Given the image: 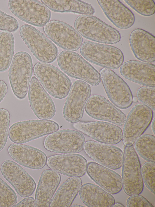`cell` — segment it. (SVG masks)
Instances as JSON below:
<instances>
[{
	"label": "cell",
	"mask_w": 155,
	"mask_h": 207,
	"mask_svg": "<svg viewBox=\"0 0 155 207\" xmlns=\"http://www.w3.org/2000/svg\"><path fill=\"white\" fill-rule=\"evenodd\" d=\"M74 26L81 36L93 41L114 44L121 39L120 34L117 30L92 15H80L75 20Z\"/></svg>",
	"instance_id": "1"
},
{
	"label": "cell",
	"mask_w": 155,
	"mask_h": 207,
	"mask_svg": "<svg viewBox=\"0 0 155 207\" xmlns=\"http://www.w3.org/2000/svg\"><path fill=\"white\" fill-rule=\"evenodd\" d=\"M34 73L45 90L53 97L61 99L66 97L71 89L70 79L57 67L40 62L33 67Z\"/></svg>",
	"instance_id": "2"
},
{
	"label": "cell",
	"mask_w": 155,
	"mask_h": 207,
	"mask_svg": "<svg viewBox=\"0 0 155 207\" xmlns=\"http://www.w3.org/2000/svg\"><path fill=\"white\" fill-rule=\"evenodd\" d=\"M58 65L65 73L92 86L101 81L100 73L81 56L74 51L64 50L58 56Z\"/></svg>",
	"instance_id": "3"
},
{
	"label": "cell",
	"mask_w": 155,
	"mask_h": 207,
	"mask_svg": "<svg viewBox=\"0 0 155 207\" xmlns=\"http://www.w3.org/2000/svg\"><path fill=\"white\" fill-rule=\"evenodd\" d=\"M32 58L24 51L14 55L9 70V83L13 92L18 99H24L27 95L33 73Z\"/></svg>",
	"instance_id": "4"
},
{
	"label": "cell",
	"mask_w": 155,
	"mask_h": 207,
	"mask_svg": "<svg viewBox=\"0 0 155 207\" xmlns=\"http://www.w3.org/2000/svg\"><path fill=\"white\" fill-rule=\"evenodd\" d=\"M80 51L82 56L87 61L103 68L117 69L124 61L122 51L109 45L86 41L82 44Z\"/></svg>",
	"instance_id": "5"
},
{
	"label": "cell",
	"mask_w": 155,
	"mask_h": 207,
	"mask_svg": "<svg viewBox=\"0 0 155 207\" xmlns=\"http://www.w3.org/2000/svg\"><path fill=\"white\" fill-rule=\"evenodd\" d=\"M19 34L33 55L40 62L50 63L57 59L58 54L57 46L36 28L23 25L20 28Z\"/></svg>",
	"instance_id": "6"
},
{
	"label": "cell",
	"mask_w": 155,
	"mask_h": 207,
	"mask_svg": "<svg viewBox=\"0 0 155 207\" xmlns=\"http://www.w3.org/2000/svg\"><path fill=\"white\" fill-rule=\"evenodd\" d=\"M57 123L52 120H32L16 122L10 127L8 137L16 144H22L48 135L59 129Z\"/></svg>",
	"instance_id": "7"
},
{
	"label": "cell",
	"mask_w": 155,
	"mask_h": 207,
	"mask_svg": "<svg viewBox=\"0 0 155 207\" xmlns=\"http://www.w3.org/2000/svg\"><path fill=\"white\" fill-rule=\"evenodd\" d=\"M153 117V110L144 104H137L131 109L126 117L122 131V141L125 146L134 144L148 127Z\"/></svg>",
	"instance_id": "8"
},
{
	"label": "cell",
	"mask_w": 155,
	"mask_h": 207,
	"mask_svg": "<svg viewBox=\"0 0 155 207\" xmlns=\"http://www.w3.org/2000/svg\"><path fill=\"white\" fill-rule=\"evenodd\" d=\"M85 140L83 134L73 129H64L50 134L43 141L45 148L61 154H77L83 150Z\"/></svg>",
	"instance_id": "9"
},
{
	"label": "cell",
	"mask_w": 155,
	"mask_h": 207,
	"mask_svg": "<svg viewBox=\"0 0 155 207\" xmlns=\"http://www.w3.org/2000/svg\"><path fill=\"white\" fill-rule=\"evenodd\" d=\"M101 80L110 100L121 109L129 107L133 102V96L124 80L111 69L103 68L100 71Z\"/></svg>",
	"instance_id": "10"
},
{
	"label": "cell",
	"mask_w": 155,
	"mask_h": 207,
	"mask_svg": "<svg viewBox=\"0 0 155 207\" xmlns=\"http://www.w3.org/2000/svg\"><path fill=\"white\" fill-rule=\"evenodd\" d=\"M124 155L121 178L124 190L130 196L140 194L143 190V183L141 164L134 146H125Z\"/></svg>",
	"instance_id": "11"
},
{
	"label": "cell",
	"mask_w": 155,
	"mask_h": 207,
	"mask_svg": "<svg viewBox=\"0 0 155 207\" xmlns=\"http://www.w3.org/2000/svg\"><path fill=\"white\" fill-rule=\"evenodd\" d=\"M8 5L14 15L34 26H44L51 18L50 10L38 0H10Z\"/></svg>",
	"instance_id": "12"
},
{
	"label": "cell",
	"mask_w": 155,
	"mask_h": 207,
	"mask_svg": "<svg viewBox=\"0 0 155 207\" xmlns=\"http://www.w3.org/2000/svg\"><path fill=\"white\" fill-rule=\"evenodd\" d=\"M91 92V87L86 82L80 80L73 82L63 110V117L66 121L73 124L81 121Z\"/></svg>",
	"instance_id": "13"
},
{
	"label": "cell",
	"mask_w": 155,
	"mask_h": 207,
	"mask_svg": "<svg viewBox=\"0 0 155 207\" xmlns=\"http://www.w3.org/2000/svg\"><path fill=\"white\" fill-rule=\"evenodd\" d=\"M43 31L55 44L66 50L77 51L82 43V36L73 27L62 21H49L43 26Z\"/></svg>",
	"instance_id": "14"
},
{
	"label": "cell",
	"mask_w": 155,
	"mask_h": 207,
	"mask_svg": "<svg viewBox=\"0 0 155 207\" xmlns=\"http://www.w3.org/2000/svg\"><path fill=\"white\" fill-rule=\"evenodd\" d=\"M77 130L98 142L112 145L122 139L121 129L117 125L103 121H79L74 123Z\"/></svg>",
	"instance_id": "15"
},
{
	"label": "cell",
	"mask_w": 155,
	"mask_h": 207,
	"mask_svg": "<svg viewBox=\"0 0 155 207\" xmlns=\"http://www.w3.org/2000/svg\"><path fill=\"white\" fill-rule=\"evenodd\" d=\"M83 149L90 158L103 166L114 170L122 166L124 153L116 146L89 140L85 142Z\"/></svg>",
	"instance_id": "16"
},
{
	"label": "cell",
	"mask_w": 155,
	"mask_h": 207,
	"mask_svg": "<svg viewBox=\"0 0 155 207\" xmlns=\"http://www.w3.org/2000/svg\"><path fill=\"white\" fill-rule=\"evenodd\" d=\"M87 114L94 119L105 121L118 126L124 125L125 114L104 97L94 94L90 96L85 108Z\"/></svg>",
	"instance_id": "17"
},
{
	"label": "cell",
	"mask_w": 155,
	"mask_h": 207,
	"mask_svg": "<svg viewBox=\"0 0 155 207\" xmlns=\"http://www.w3.org/2000/svg\"><path fill=\"white\" fill-rule=\"evenodd\" d=\"M0 171L3 177L21 197L30 196L34 192L36 187L35 180L16 163L9 160L4 161L1 165Z\"/></svg>",
	"instance_id": "18"
},
{
	"label": "cell",
	"mask_w": 155,
	"mask_h": 207,
	"mask_svg": "<svg viewBox=\"0 0 155 207\" xmlns=\"http://www.w3.org/2000/svg\"><path fill=\"white\" fill-rule=\"evenodd\" d=\"M28 97L30 107L38 119L50 120L54 116L56 111L54 104L35 76L30 82Z\"/></svg>",
	"instance_id": "19"
},
{
	"label": "cell",
	"mask_w": 155,
	"mask_h": 207,
	"mask_svg": "<svg viewBox=\"0 0 155 207\" xmlns=\"http://www.w3.org/2000/svg\"><path fill=\"white\" fill-rule=\"evenodd\" d=\"M48 167L59 173L70 177H81L86 172L87 163L82 155L64 154L51 155L47 159Z\"/></svg>",
	"instance_id": "20"
},
{
	"label": "cell",
	"mask_w": 155,
	"mask_h": 207,
	"mask_svg": "<svg viewBox=\"0 0 155 207\" xmlns=\"http://www.w3.org/2000/svg\"><path fill=\"white\" fill-rule=\"evenodd\" d=\"M7 151L12 159L26 168L39 170L46 164L47 158L45 153L33 147L14 143L8 146Z\"/></svg>",
	"instance_id": "21"
},
{
	"label": "cell",
	"mask_w": 155,
	"mask_h": 207,
	"mask_svg": "<svg viewBox=\"0 0 155 207\" xmlns=\"http://www.w3.org/2000/svg\"><path fill=\"white\" fill-rule=\"evenodd\" d=\"M120 72L124 78L131 82L144 86L155 87V66L153 64L129 60L121 65Z\"/></svg>",
	"instance_id": "22"
},
{
	"label": "cell",
	"mask_w": 155,
	"mask_h": 207,
	"mask_svg": "<svg viewBox=\"0 0 155 207\" xmlns=\"http://www.w3.org/2000/svg\"><path fill=\"white\" fill-rule=\"evenodd\" d=\"M86 172L91 180L111 194H117L122 189L121 177L110 169L91 161L87 164Z\"/></svg>",
	"instance_id": "23"
},
{
	"label": "cell",
	"mask_w": 155,
	"mask_h": 207,
	"mask_svg": "<svg viewBox=\"0 0 155 207\" xmlns=\"http://www.w3.org/2000/svg\"><path fill=\"white\" fill-rule=\"evenodd\" d=\"M129 42L135 56L141 61L150 63L155 60V37L143 29H134L129 36Z\"/></svg>",
	"instance_id": "24"
},
{
	"label": "cell",
	"mask_w": 155,
	"mask_h": 207,
	"mask_svg": "<svg viewBox=\"0 0 155 207\" xmlns=\"http://www.w3.org/2000/svg\"><path fill=\"white\" fill-rule=\"evenodd\" d=\"M97 2L108 19L117 27L128 29L134 24L132 12L118 0H98Z\"/></svg>",
	"instance_id": "25"
},
{
	"label": "cell",
	"mask_w": 155,
	"mask_h": 207,
	"mask_svg": "<svg viewBox=\"0 0 155 207\" xmlns=\"http://www.w3.org/2000/svg\"><path fill=\"white\" fill-rule=\"evenodd\" d=\"M61 181L59 173L51 169L44 170L35 193L36 207H48Z\"/></svg>",
	"instance_id": "26"
},
{
	"label": "cell",
	"mask_w": 155,
	"mask_h": 207,
	"mask_svg": "<svg viewBox=\"0 0 155 207\" xmlns=\"http://www.w3.org/2000/svg\"><path fill=\"white\" fill-rule=\"evenodd\" d=\"M82 202L89 207H111L115 202L111 194L91 183L81 185L79 192Z\"/></svg>",
	"instance_id": "27"
},
{
	"label": "cell",
	"mask_w": 155,
	"mask_h": 207,
	"mask_svg": "<svg viewBox=\"0 0 155 207\" xmlns=\"http://www.w3.org/2000/svg\"><path fill=\"white\" fill-rule=\"evenodd\" d=\"M81 185L82 180L80 177H73L68 178L55 192L49 207H70Z\"/></svg>",
	"instance_id": "28"
},
{
	"label": "cell",
	"mask_w": 155,
	"mask_h": 207,
	"mask_svg": "<svg viewBox=\"0 0 155 207\" xmlns=\"http://www.w3.org/2000/svg\"><path fill=\"white\" fill-rule=\"evenodd\" d=\"M41 2L51 10L58 12H73L92 15L95 10L91 5L81 0H41Z\"/></svg>",
	"instance_id": "29"
},
{
	"label": "cell",
	"mask_w": 155,
	"mask_h": 207,
	"mask_svg": "<svg viewBox=\"0 0 155 207\" xmlns=\"http://www.w3.org/2000/svg\"><path fill=\"white\" fill-rule=\"evenodd\" d=\"M15 40L10 32H0V72L6 71L11 63L14 53Z\"/></svg>",
	"instance_id": "30"
},
{
	"label": "cell",
	"mask_w": 155,
	"mask_h": 207,
	"mask_svg": "<svg viewBox=\"0 0 155 207\" xmlns=\"http://www.w3.org/2000/svg\"><path fill=\"white\" fill-rule=\"evenodd\" d=\"M134 148L137 154L148 161L155 162V137L144 134L140 136L134 143Z\"/></svg>",
	"instance_id": "31"
},
{
	"label": "cell",
	"mask_w": 155,
	"mask_h": 207,
	"mask_svg": "<svg viewBox=\"0 0 155 207\" xmlns=\"http://www.w3.org/2000/svg\"><path fill=\"white\" fill-rule=\"evenodd\" d=\"M17 200L14 190L0 178V207H14Z\"/></svg>",
	"instance_id": "32"
},
{
	"label": "cell",
	"mask_w": 155,
	"mask_h": 207,
	"mask_svg": "<svg viewBox=\"0 0 155 207\" xmlns=\"http://www.w3.org/2000/svg\"><path fill=\"white\" fill-rule=\"evenodd\" d=\"M125 2L139 14L150 16L155 13V3L153 0H125Z\"/></svg>",
	"instance_id": "33"
},
{
	"label": "cell",
	"mask_w": 155,
	"mask_h": 207,
	"mask_svg": "<svg viewBox=\"0 0 155 207\" xmlns=\"http://www.w3.org/2000/svg\"><path fill=\"white\" fill-rule=\"evenodd\" d=\"M155 162L147 161L141 167V172L143 181L147 187L155 195Z\"/></svg>",
	"instance_id": "34"
},
{
	"label": "cell",
	"mask_w": 155,
	"mask_h": 207,
	"mask_svg": "<svg viewBox=\"0 0 155 207\" xmlns=\"http://www.w3.org/2000/svg\"><path fill=\"white\" fill-rule=\"evenodd\" d=\"M10 121L9 112L0 108V151L5 147L8 140Z\"/></svg>",
	"instance_id": "35"
},
{
	"label": "cell",
	"mask_w": 155,
	"mask_h": 207,
	"mask_svg": "<svg viewBox=\"0 0 155 207\" xmlns=\"http://www.w3.org/2000/svg\"><path fill=\"white\" fill-rule=\"evenodd\" d=\"M155 87L147 86L140 87L136 92L138 100L155 111Z\"/></svg>",
	"instance_id": "36"
},
{
	"label": "cell",
	"mask_w": 155,
	"mask_h": 207,
	"mask_svg": "<svg viewBox=\"0 0 155 207\" xmlns=\"http://www.w3.org/2000/svg\"><path fill=\"white\" fill-rule=\"evenodd\" d=\"M18 27V23L14 17L0 10V30L13 32Z\"/></svg>",
	"instance_id": "37"
},
{
	"label": "cell",
	"mask_w": 155,
	"mask_h": 207,
	"mask_svg": "<svg viewBox=\"0 0 155 207\" xmlns=\"http://www.w3.org/2000/svg\"><path fill=\"white\" fill-rule=\"evenodd\" d=\"M127 207H153V205L143 196L137 195L130 196L127 199Z\"/></svg>",
	"instance_id": "38"
},
{
	"label": "cell",
	"mask_w": 155,
	"mask_h": 207,
	"mask_svg": "<svg viewBox=\"0 0 155 207\" xmlns=\"http://www.w3.org/2000/svg\"><path fill=\"white\" fill-rule=\"evenodd\" d=\"M25 198L16 204L14 207H36L35 200L33 197L29 196Z\"/></svg>",
	"instance_id": "39"
},
{
	"label": "cell",
	"mask_w": 155,
	"mask_h": 207,
	"mask_svg": "<svg viewBox=\"0 0 155 207\" xmlns=\"http://www.w3.org/2000/svg\"><path fill=\"white\" fill-rule=\"evenodd\" d=\"M8 87L6 83L4 80H0V103L5 97Z\"/></svg>",
	"instance_id": "40"
},
{
	"label": "cell",
	"mask_w": 155,
	"mask_h": 207,
	"mask_svg": "<svg viewBox=\"0 0 155 207\" xmlns=\"http://www.w3.org/2000/svg\"><path fill=\"white\" fill-rule=\"evenodd\" d=\"M112 207H124V206L122 204L119 202H116L114 204Z\"/></svg>",
	"instance_id": "41"
},
{
	"label": "cell",
	"mask_w": 155,
	"mask_h": 207,
	"mask_svg": "<svg viewBox=\"0 0 155 207\" xmlns=\"http://www.w3.org/2000/svg\"><path fill=\"white\" fill-rule=\"evenodd\" d=\"M151 128L154 134L155 132V118H154L152 120L151 124Z\"/></svg>",
	"instance_id": "42"
},
{
	"label": "cell",
	"mask_w": 155,
	"mask_h": 207,
	"mask_svg": "<svg viewBox=\"0 0 155 207\" xmlns=\"http://www.w3.org/2000/svg\"><path fill=\"white\" fill-rule=\"evenodd\" d=\"M71 207H84V206H83L82 205H78V204H74V205H71Z\"/></svg>",
	"instance_id": "43"
},
{
	"label": "cell",
	"mask_w": 155,
	"mask_h": 207,
	"mask_svg": "<svg viewBox=\"0 0 155 207\" xmlns=\"http://www.w3.org/2000/svg\"><path fill=\"white\" fill-rule=\"evenodd\" d=\"M138 99L137 97H133V102H137L138 101Z\"/></svg>",
	"instance_id": "44"
}]
</instances>
